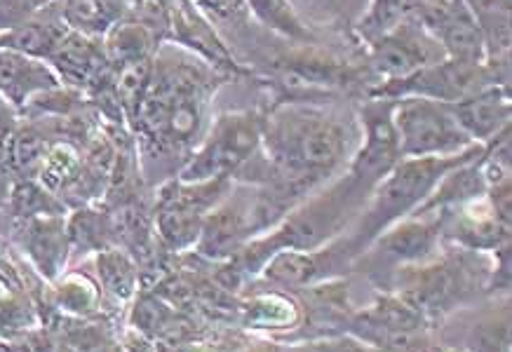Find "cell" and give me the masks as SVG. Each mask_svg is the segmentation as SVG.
Returning a JSON list of instances; mask_svg holds the SVG:
<instances>
[{
	"instance_id": "1",
	"label": "cell",
	"mask_w": 512,
	"mask_h": 352,
	"mask_svg": "<svg viewBox=\"0 0 512 352\" xmlns=\"http://www.w3.org/2000/svg\"><path fill=\"white\" fill-rule=\"evenodd\" d=\"M228 78L177 45L158 47L151 80L130 125L139 139L141 167L177 162L179 172L210 125L212 99Z\"/></svg>"
},
{
	"instance_id": "2",
	"label": "cell",
	"mask_w": 512,
	"mask_h": 352,
	"mask_svg": "<svg viewBox=\"0 0 512 352\" xmlns=\"http://www.w3.org/2000/svg\"><path fill=\"white\" fill-rule=\"evenodd\" d=\"M369 191L346 169L325 186L296 202L282 219L256 235L233 256L231 268L242 277L259 275L264 263L280 249H320L353 226L367 205Z\"/></svg>"
},
{
	"instance_id": "3",
	"label": "cell",
	"mask_w": 512,
	"mask_h": 352,
	"mask_svg": "<svg viewBox=\"0 0 512 352\" xmlns=\"http://www.w3.org/2000/svg\"><path fill=\"white\" fill-rule=\"evenodd\" d=\"M489 273L491 254L451 245L449 252L440 249L428 261L397 268L386 287L435 327L487 291Z\"/></svg>"
},
{
	"instance_id": "4",
	"label": "cell",
	"mask_w": 512,
	"mask_h": 352,
	"mask_svg": "<svg viewBox=\"0 0 512 352\" xmlns=\"http://www.w3.org/2000/svg\"><path fill=\"white\" fill-rule=\"evenodd\" d=\"M484 144H475L466 151L454 155H423V158H402L390 172L383 176L374 191L369 193L367 205L357 216L353 226L346 233L348 245L360 259L376 235L395 221L404 219L433 193L440 179L451 169L480 158Z\"/></svg>"
},
{
	"instance_id": "5",
	"label": "cell",
	"mask_w": 512,
	"mask_h": 352,
	"mask_svg": "<svg viewBox=\"0 0 512 352\" xmlns=\"http://www.w3.org/2000/svg\"><path fill=\"white\" fill-rule=\"evenodd\" d=\"M264 123L266 113L254 108L219 113L174 176L184 181H205L217 176L235 179L261 153Z\"/></svg>"
},
{
	"instance_id": "6",
	"label": "cell",
	"mask_w": 512,
	"mask_h": 352,
	"mask_svg": "<svg viewBox=\"0 0 512 352\" xmlns=\"http://www.w3.org/2000/svg\"><path fill=\"white\" fill-rule=\"evenodd\" d=\"M233 184V176H217V179L205 181H184L179 176L165 179L160 184L151 216L158 240L170 252L193 249L207 214L226 198Z\"/></svg>"
},
{
	"instance_id": "7",
	"label": "cell",
	"mask_w": 512,
	"mask_h": 352,
	"mask_svg": "<svg viewBox=\"0 0 512 352\" xmlns=\"http://www.w3.org/2000/svg\"><path fill=\"white\" fill-rule=\"evenodd\" d=\"M501 71H508V59H491V62L475 64L444 57L442 62L423 66V69L404 78L379 80L367 92V97H426L456 104V101L480 92L482 87L508 85V80H501Z\"/></svg>"
},
{
	"instance_id": "8",
	"label": "cell",
	"mask_w": 512,
	"mask_h": 352,
	"mask_svg": "<svg viewBox=\"0 0 512 352\" xmlns=\"http://www.w3.org/2000/svg\"><path fill=\"white\" fill-rule=\"evenodd\" d=\"M393 120L402 158L454 155L475 146L458 123L454 104L426 97L395 99Z\"/></svg>"
},
{
	"instance_id": "9",
	"label": "cell",
	"mask_w": 512,
	"mask_h": 352,
	"mask_svg": "<svg viewBox=\"0 0 512 352\" xmlns=\"http://www.w3.org/2000/svg\"><path fill=\"white\" fill-rule=\"evenodd\" d=\"M444 212L409 214L381 230L369 247L360 254L353 268H362L372 280H381L383 287L397 268L428 261L442 249Z\"/></svg>"
},
{
	"instance_id": "10",
	"label": "cell",
	"mask_w": 512,
	"mask_h": 352,
	"mask_svg": "<svg viewBox=\"0 0 512 352\" xmlns=\"http://www.w3.org/2000/svg\"><path fill=\"white\" fill-rule=\"evenodd\" d=\"M393 108L395 99L383 97H367L365 104L357 106L360 139H357L355 151L350 155L346 172L369 193L402 160Z\"/></svg>"
},
{
	"instance_id": "11",
	"label": "cell",
	"mask_w": 512,
	"mask_h": 352,
	"mask_svg": "<svg viewBox=\"0 0 512 352\" xmlns=\"http://www.w3.org/2000/svg\"><path fill=\"white\" fill-rule=\"evenodd\" d=\"M348 324L350 336L372 350H419L433 345V324L393 291L381 294L369 308L357 310Z\"/></svg>"
},
{
	"instance_id": "12",
	"label": "cell",
	"mask_w": 512,
	"mask_h": 352,
	"mask_svg": "<svg viewBox=\"0 0 512 352\" xmlns=\"http://www.w3.org/2000/svg\"><path fill=\"white\" fill-rule=\"evenodd\" d=\"M256 235H261L256 186L240 181V186L233 184L226 198L207 214L193 249L210 261H228Z\"/></svg>"
},
{
	"instance_id": "13",
	"label": "cell",
	"mask_w": 512,
	"mask_h": 352,
	"mask_svg": "<svg viewBox=\"0 0 512 352\" xmlns=\"http://www.w3.org/2000/svg\"><path fill=\"white\" fill-rule=\"evenodd\" d=\"M365 47L367 69L379 80L404 78L447 57L442 45L423 29V24L414 15L402 19L400 24L381 33Z\"/></svg>"
},
{
	"instance_id": "14",
	"label": "cell",
	"mask_w": 512,
	"mask_h": 352,
	"mask_svg": "<svg viewBox=\"0 0 512 352\" xmlns=\"http://www.w3.org/2000/svg\"><path fill=\"white\" fill-rule=\"evenodd\" d=\"M165 43L181 47L226 76L245 73L221 38L217 24L195 5V0H170L167 3Z\"/></svg>"
},
{
	"instance_id": "15",
	"label": "cell",
	"mask_w": 512,
	"mask_h": 352,
	"mask_svg": "<svg viewBox=\"0 0 512 352\" xmlns=\"http://www.w3.org/2000/svg\"><path fill=\"white\" fill-rule=\"evenodd\" d=\"M414 17L442 45L449 59L475 64L489 59L480 24L463 0H421Z\"/></svg>"
},
{
	"instance_id": "16",
	"label": "cell",
	"mask_w": 512,
	"mask_h": 352,
	"mask_svg": "<svg viewBox=\"0 0 512 352\" xmlns=\"http://www.w3.org/2000/svg\"><path fill=\"white\" fill-rule=\"evenodd\" d=\"M15 221V240L24 252L26 261L47 284L55 282L71 263L66 214H38Z\"/></svg>"
},
{
	"instance_id": "17",
	"label": "cell",
	"mask_w": 512,
	"mask_h": 352,
	"mask_svg": "<svg viewBox=\"0 0 512 352\" xmlns=\"http://www.w3.org/2000/svg\"><path fill=\"white\" fill-rule=\"evenodd\" d=\"M52 69L66 87H76L87 92L97 80L111 69L109 57H106L104 40L97 36H87L71 29L55 47V52L47 57Z\"/></svg>"
},
{
	"instance_id": "18",
	"label": "cell",
	"mask_w": 512,
	"mask_h": 352,
	"mask_svg": "<svg viewBox=\"0 0 512 352\" xmlns=\"http://www.w3.org/2000/svg\"><path fill=\"white\" fill-rule=\"evenodd\" d=\"M64 85L47 59L0 47V92L22 115L24 106L47 90Z\"/></svg>"
},
{
	"instance_id": "19",
	"label": "cell",
	"mask_w": 512,
	"mask_h": 352,
	"mask_svg": "<svg viewBox=\"0 0 512 352\" xmlns=\"http://www.w3.org/2000/svg\"><path fill=\"white\" fill-rule=\"evenodd\" d=\"M456 118L475 144H487L498 137L512 120V101L508 85H489L480 92L456 101Z\"/></svg>"
},
{
	"instance_id": "20",
	"label": "cell",
	"mask_w": 512,
	"mask_h": 352,
	"mask_svg": "<svg viewBox=\"0 0 512 352\" xmlns=\"http://www.w3.org/2000/svg\"><path fill=\"white\" fill-rule=\"evenodd\" d=\"M90 259L94 268L92 277L99 284L104 301L125 306V303H130L137 296L141 275L137 259L127 249L111 245L92 254Z\"/></svg>"
},
{
	"instance_id": "21",
	"label": "cell",
	"mask_w": 512,
	"mask_h": 352,
	"mask_svg": "<svg viewBox=\"0 0 512 352\" xmlns=\"http://www.w3.org/2000/svg\"><path fill=\"white\" fill-rule=\"evenodd\" d=\"M101 40H104V50L111 66H125L153 59L158 47L163 45L158 33L151 26L139 22L137 17H125L111 24Z\"/></svg>"
},
{
	"instance_id": "22",
	"label": "cell",
	"mask_w": 512,
	"mask_h": 352,
	"mask_svg": "<svg viewBox=\"0 0 512 352\" xmlns=\"http://www.w3.org/2000/svg\"><path fill=\"white\" fill-rule=\"evenodd\" d=\"M71 242V261L83 259L101 252V249L116 245V221L106 209H97L92 205H80L66 219Z\"/></svg>"
},
{
	"instance_id": "23",
	"label": "cell",
	"mask_w": 512,
	"mask_h": 352,
	"mask_svg": "<svg viewBox=\"0 0 512 352\" xmlns=\"http://www.w3.org/2000/svg\"><path fill=\"white\" fill-rule=\"evenodd\" d=\"M242 320L249 329L292 331L301 324L303 310L285 291H259L242 301Z\"/></svg>"
},
{
	"instance_id": "24",
	"label": "cell",
	"mask_w": 512,
	"mask_h": 352,
	"mask_svg": "<svg viewBox=\"0 0 512 352\" xmlns=\"http://www.w3.org/2000/svg\"><path fill=\"white\" fill-rule=\"evenodd\" d=\"M50 301L57 310L64 315L80 317H94L104 308V296H101L99 284L94 282L92 275L83 273V270H64L55 282H50Z\"/></svg>"
},
{
	"instance_id": "25",
	"label": "cell",
	"mask_w": 512,
	"mask_h": 352,
	"mask_svg": "<svg viewBox=\"0 0 512 352\" xmlns=\"http://www.w3.org/2000/svg\"><path fill=\"white\" fill-rule=\"evenodd\" d=\"M480 24L484 43H487V62L508 59L510 54V0H463Z\"/></svg>"
},
{
	"instance_id": "26",
	"label": "cell",
	"mask_w": 512,
	"mask_h": 352,
	"mask_svg": "<svg viewBox=\"0 0 512 352\" xmlns=\"http://www.w3.org/2000/svg\"><path fill=\"white\" fill-rule=\"evenodd\" d=\"M249 15L275 36L292 40V43L311 45L313 31L303 22L292 0H247Z\"/></svg>"
},
{
	"instance_id": "27",
	"label": "cell",
	"mask_w": 512,
	"mask_h": 352,
	"mask_svg": "<svg viewBox=\"0 0 512 352\" xmlns=\"http://www.w3.org/2000/svg\"><path fill=\"white\" fill-rule=\"evenodd\" d=\"M421 0H369L365 15L357 19L355 36L362 45L372 43L381 33L393 29L402 19L412 17Z\"/></svg>"
},
{
	"instance_id": "28",
	"label": "cell",
	"mask_w": 512,
	"mask_h": 352,
	"mask_svg": "<svg viewBox=\"0 0 512 352\" xmlns=\"http://www.w3.org/2000/svg\"><path fill=\"white\" fill-rule=\"evenodd\" d=\"M195 5L214 24H240L242 19L249 17L247 0H195Z\"/></svg>"
},
{
	"instance_id": "29",
	"label": "cell",
	"mask_w": 512,
	"mask_h": 352,
	"mask_svg": "<svg viewBox=\"0 0 512 352\" xmlns=\"http://www.w3.org/2000/svg\"><path fill=\"white\" fill-rule=\"evenodd\" d=\"M0 280L5 282L8 289H24V277L19 275L17 263L10 259L8 247H5L3 238H0Z\"/></svg>"
},
{
	"instance_id": "30",
	"label": "cell",
	"mask_w": 512,
	"mask_h": 352,
	"mask_svg": "<svg viewBox=\"0 0 512 352\" xmlns=\"http://www.w3.org/2000/svg\"><path fill=\"white\" fill-rule=\"evenodd\" d=\"M19 125H22V115L5 99V94L0 92V141L8 139Z\"/></svg>"
},
{
	"instance_id": "31",
	"label": "cell",
	"mask_w": 512,
	"mask_h": 352,
	"mask_svg": "<svg viewBox=\"0 0 512 352\" xmlns=\"http://www.w3.org/2000/svg\"><path fill=\"white\" fill-rule=\"evenodd\" d=\"M5 289H8V287H5V282H3V280H0V291H5Z\"/></svg>"
},
{
	"instance_id": "32",
	"label": "cell",
	"mask_w": 512,
	"mask_h": 352,
	"mask_svg": "<svg viewBox=\"0 0 512 352\" xmlns=\"http://www.w3.org/2000/svg\"><path fill=\"white\" fill-rule=\"evenodd\" d=\"M55 3H71V0H55Z\"/></svg>"
},
{
	"instance_id": "33",
	"label": "cell",
	"mask_w": 512,
	"mask_h": 352,
	"mask_svg": "<svg viewBox=\"0 0 512 352\" xmlns=\"http://www.w3.org/2000/svg\"><path fill=\"white\" fill-rule=\"evenodd\" d=\"M160 3H170V0H160Z\"/></svg>"
}]
</instances>
